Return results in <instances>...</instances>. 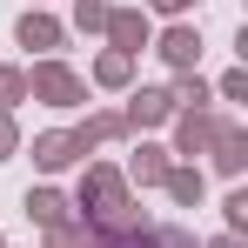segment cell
Returning <instances> with one entry per match:
<instances>
[{"label": "cell", "instance_id": "obj_10", "mask_svg": "<svg viewBox=\"0 0 248 248\" xmlns=\"http://www.w3.org/2000/svg\"><path fill=\"white\" fill-rule=\"evenodd\" d=\"M161 188H168L181 208H202V188H208V181H202V168H168V174H161Z\"/></svg>", "mask_w": 248, "mask_h": 248}, {"label": "cell", "instance_id": "obj_13", "mask_svg": "<svg viewBox=\"0 0 248 248\" xmlns=\"http://www.w3.org/2000/svg\"><path fill=\"white\" fill-rule=\"evenodd\" d=\"M20 101H27V74L20 67H0V114H14Z\"/></svg>", "mask_w": 248, "mask_h": 248}, {"label": "cell", "instance_id": "obj_6", "mask_svg": "<svg viewBox=\"0 0 248 248\" xmlns=\"http://www.w3.org/2000/svg\"><path fill=\"white\" fill-rule=\"evenodd\" d=\"M87 155V141L81 134H41V141H34V161L47 168V174H61V168H74Z\"/></svg>", "mask_w": 248, "mask_h": 248}, {"label": "cell", "instance_id": "obj_24", "mask_svg": "<svg viewBox=\"0 0 248 248\" xmlns=\"http://www.w3.org/2000/svg\"><path fill=\"white\" fill-rule=\"evenodd\" d=\"M34 7H41V0H34Z\"/></svg>", "mask_w": 248, "mask_h": 248}, {"label": "cell", "instance_id": "obj_22", "mask_svg": "<svg viewBox=\"0 0 248 248\" xmlns=\"http://www.w3.org/2000/svg\"><path fill=\"white\" fill-rule=\"evenodd\" d=\"M148 7H155V14H181L188 0H148Z\"/></svg>", "mask_w": 248, "mask_h": 248}, {"label": "cell", "instance_id": "obj_23", "mask_svg": "<svg viewBox=\"0 0 248 248\" xmlns=\"http://www.w3.org/2000/svg\"><path fill=\"white\" fill-rule=\"evenodd\" d=\"M208 248H242V242H235V235H221V242H208Z\"/></svg>", "mask_w": 248, "mask_h": 248}, {"label": "cell", "instance_id": "obj_1", "mask_svg": "<svg viewBox=\"0 0 248 248\" xmlns=\"http://www.w3.org/2000/svg\"><path fill=\"white\" fill-rule=\"evenodd\" d=\"M27 94H34V101H47V108H81V74H74V67H61V61H41V67H34V74H27Z\"/></svg>", "mask_w": 248, "mask_h": 248}, {"label": "cell", "instance_id": "obj_4", "mask_svg": "<svg viewBox=\"0 0 248 248\" xmlns=\"http://www.w3.org/2000/svg\"><path fill=\"white\" fill-rule=\"evenodd\" d=\"M155 54H161L174 74H195V61H202V34H195V27H168L161 41H155Z\"/></svg>", "mask_w": 248, "mask_h": 248}, {"label": "cell", "instance_id": "obj_18", "mask_svg": "<svg viewBox=\"0 0 248 248\" xmlns=\"http://www.w3.org/2000/svg\"><path fill=\"white\" fill-rule=\"evenodd\" d=\"M108 248H161V228H134V235H121V242H108Z\"/></svg>", "mask_w": 248, "mask_h": 248}, {"label": "cell", "instance_id": "obj_14", "mask_svg": "<svg viewBox=\"0 0 248 248\" xmlns=\"http://www.w3.org/2000/svg\"><path fill=\"white\" fill-rule=\"evenodd\" d=\"M74 134L94 148V141H114V134H127V121H121V114H94V121H87V127H74Z\"/></svg>", "mask_w": 248, "mask_h": 248}, {"label": "cell", "instance_id": "obj_5", "mask_svg": "<svg viewBox=\"0 0 248 248\" xmlns=\"http://www.w3.org/2000/svg\"><path fill=\"white\" fill-rule=\"evenodd\" d=\"M14 34H20V47H41V54H54V47L67 41V27H61V20H54V14H41V7H27V14H20V27H14Z\"/></svg>", "mask_w": 248, "mask_h": 248}, {"label": "cell", "instance_id": "obj_8", "mask_svg": "<svg viewBox=\"0 0 248 248\" xmlns=\"http://www.w3.org/2000/svg\"><path fill=\"white\" fill-rule=\"evenodd\" d=\"M27 215H34V221H41L47 235H54V228H67V221H74V215H67V195H61V188H27Z\"/></svg>", "mask_w": 248, "mask_h": 248}, {"label": "cell", "instance_id": "obj_17", "mask_svg": "<svg viewBox=\"0 0 248 248\" xmlns=\"http://www.w3.org/2000/svg\"><path fill=\"white\" fill-rule=\"evenodd\" d=\"M74 20L81 27H108V0H74Z\"/></svg>", "mask_w": 248, "mask_h": 248}, {"label": "cell", "instance_id": "obj_3", "mask_svg": "<svg viewBox=\"0 0 248 248\" xmlns=\"http://www.w3.org/2000/svg\"><path fill=\"white\" fill-rule=\"evenodd\" d=\"M108 41H114V54H141L148 47V14L141 7H108Z\"/></svg>", "mask_w": 248, "mask_h": 248}, {"label": "cell", "instance_id": "obj_25", "mask_svg": "<svg viewBox=\"0 0 248 248\" xmlns=\"http://www.w3.org/2000/svg\"><path fill=\"white\" fill-rule=\"evenodd\" d=\"M0 248H7V242H0Z\"/></svg>", "mask_w": 248, "mask_h": 248}, {"label": "cell", "instance_id": "obj_15", "mask_svg": "<svg viewBox=\"0 0 248 248\" xmlns=\"http://www.w3.org/2000/svg\"><path fill=\"white\" fill-rule=\"evenodd\" d=\"M168 94H174V101H188V108H208V101H215V87H208L202 74H181V87H168Z\"/></svg>", "mask_w": 248, "mask_h": 248}, {"label": "cell", "instance_id": "obj_16", "mask_svg": "<svg viewBox=\"0 0 248 248\" xmlns=\"http://www.w3.org/2000/svg\"><path fill=\"white\" fill-rule=\"evenodd\" d=\"M221 215H228V235H242V228H248V195H242V188L221 202Z\"/></svg>", "mask_w": 248, "mask_h": 248}, {"label": "cell", "instance_id": "obj_21", "mask_svg": "<svg viewBox=\"0 0 248 248\" xmlns=\"http://www.w3.org/2000/svg\"><path fill=\"white\" fill-rule=\"evenodd\" d=\"M161 248H195V235L188 228H161Z\"/></svg>", "mask_w": 248, "mask_h": 248}, {"label": "cell", "instance_id": "obj_11", "mask_svg": "<svg viewBox=\"0 0 248 248\" xmlns=\"http://www.w3.org/2000/svg\"><path fill=\"white\" fill-rule=\"evenodd\" d=\"M242 161H248V134L242 127H221L215 134V168L221 174H242Z\"/></svg>", "mask_w": 248, "mask_h": 248}, {"label": "cell", "instance_id": "obj_2", "mask_svg": "<svg viewBox=\"0 0 248 248\" xmlns=\"http://www.w3.org/2000/svg\"><path fill=\"white\" fill-rule=\"evenodd\" d=\"M221 127H228V121H215L208 108H188V114H181V127H174V155H188V161H195V155H208Z\"/></svg>", "mask_w": 248, "mask_h": 248}, {"label": "cell", "instance_id": "obj_12", "mask_svg": "<svg viewBox=\"0 0 248 248\" xmlns=\"http://www.w3.org/2000/svg\"><path fill=\"white\" fill-rule=\"evenodd\" d=\"M127 74H134V61H127V54H114V47L94 61V81H101V87H127Z\"/></svg>", "mask_w": 248, "mask_h": 248}, {"label": "cell", "instance_id": "obj_9", "mask_svg": "<svg viewBox=\"0 0 248 248\" xmlns=\"http://www.w3.org/2000/svg\"><path fill=\"white\" fill-rule=\"evenodd\" d=\"M127 174H134L141 188H161V174H168V148L141 141V148H134V161H127Z\"/></svg>", "mask_w": 248, "mask_h": 248}, {"label": "cell", "instance_id": "obj_19", "mask_svg": "<svg viewBox=\"0 0 248 248\" xmlns=\"http://www.w3.org/2000/svg\"><path fill=\"white\" fill-rule=\"evenodd\" d=\"M14 148H20V127H14V114H0V161H7Z\"/></svg>", "mask_w": 248, "mask_h": 248}, {"label": "cell", "instance_id": "obj_20", "mask_svg": "<svg viewBox=\"0 0 248 248\" xmlns=\"http://www.w3.org/2000/svg\"><path fill=\"white\" fill-rule=\"evenodd\" d=\"M221 94H228V101H248V74H242V67H235V74L221 81Z\"/></svg>", "mask_w": 248, "mask_h": 248}, {"label": "cell", "instance_id": "obj_7", "mask_svg": "<svg viewBox=\"0 0 248 248\" xmlns=\"http://www.w3.org/2000/svg\"><path fill=\"white\" fill-rule=\"evenodd\" d=\"M168 114H174V94H168V87H141V94L127 101L121 121L127 127H155V121H168Z\"/></svg>", "mask_w": 248, "mask_h": 248}]
</instances>
